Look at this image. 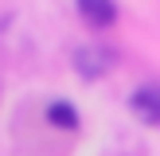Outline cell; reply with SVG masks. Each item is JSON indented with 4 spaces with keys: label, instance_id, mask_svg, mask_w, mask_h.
Segmentation results:
<instances>
[{
    "label": "cell",
    "instance_id": "cell-4",
    "mask_svg": "<svg viewBox=\"0 0 160 156\" xmlns=\"http://www.w3.org/2000/svg\"><path fill=\"white\" fill-rule=\"evenodd\" d=\"M47 125H55V129H78V109L70 105V101H51L47 105Z\"/></svg>",
    "mask_w": 160,
    "mask_h": 156
},
{
    "label": "cell",
    "instance_id": "cell-2",
    "mask_svg": "<svg viewBox=\"0 0 160 156\" xmlns=\"http://www.w3.org/2000/svg\"><path fill=\"white\" fill-rule=\"evenodd\" d=\"M129 109L137 113V121L160 125V86H137L129 94Z\"/></svg>",
    "mask_w": 160,
    "mask_h": 156
},
{
    "label": "cell",
    "instance_id": "cell-1",
    "mask_svg": "<svg viewBox=\"0 0 160 156\" xmlns=\"http://www.w3.org/2000/svg\"><path fill=\"white\" fill-rule=\"evenodd\" d=\"M113 62H117V55L109 51V47H78V51H74V70L82 78H90V82L102 78Z\"/></svg>",
    "mask_w": 160,
    "mask_h": 156
},
{
    "label": "cell",
    "instance_id": "cell-3",
    "mask_svg": "<svg viewBox=\"0 0 160 156\" xmlns=\"http://www.w3.org/2000/svg\"><path fill=\"white\" fill-rule=\"evenodd\" d=\"M78 12H82L86 23H94V27H109V23L117 20V4L113 0H74Z\"/></svg>",
    "mask_w": 160,
    "mask_h": 156
}]
</instances>
